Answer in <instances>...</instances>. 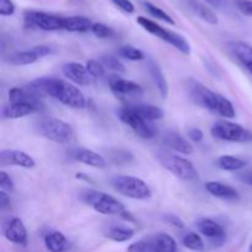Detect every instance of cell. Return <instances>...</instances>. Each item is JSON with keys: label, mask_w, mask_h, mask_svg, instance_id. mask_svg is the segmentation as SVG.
Returning <instances> with one entry per match:
<instances>
[{"label": "cell", "mask_w": 252, "mask_h": 252, "mask_svg": "<svg viewBox=\"0 0 252 252\" xmlns=\"http://www.w3.org/2000/svg\"><path fill=\"white\" fill-rule=\"evenodd\" d=\"M149 252H179L177 244L172 236L165 233H158L145 238Z\"/></svg>", "instance_id": "18"}, {"label": "cell", "mask_w": 252, "mask_h": 252, "mask_svg": "<svg viewBox=\"0 0 252 252\" xmlns=\"http://www.w3.org/2000/svg\"><path fill=\"white\" fill-rule=\"evenodd\" d=\"M103 234L106 238L116 243H126L134 236V230L123 225H108Z\"/></svg>", "instance_id": "28"}, {"label": "cell", "mask_w": 252, "mask_h": 252, "mask_svg": "<svg viewBox=\"0 0 252 252\" xmlns=\"http://www.w3.org/2000/svg\"><path fill=\"white\" fill-rule=\"evenodd\" d=\"M128 106L134 112H137L140 117L149 121V122H154V121L161 120L164 117V111L155 105H150V103H132V105Z\"/></svg>", "instance_id": "26"}, {"label": "cell", "mask_w": 252, "mask_h": 252, "mask_svg": "<svg viewBox=\"0 0 252 252\" xmlns=\"http://www.w3.org/2000/svg\"><path fill=\"white\" fill-rule=\"evenodd\" d=\"M112 160L115 162H129L133 160V155L129 152H126V150H115L112 154Z\"/></svg>", "instance_id": "38"}, {"label": "cell", "mask_w": 252, "mask_h": 252, "mask_svg": "<svg viewBox=\"0 0 252 252\" xmlns=\"http://www.w3.org/2000/svg\"><path fill=\"white\" fill-rule=\"evenodd\" d=\"M10 206V198L7 196V193L5 191H0V208L4 211V209L9 208Z\"/></svg>", "instance_id": "45"}, {"label": "cell", "mask_w": 252, "mask_h": 252, "mask_svg": "<svg viewBox=\"0 0 252 252\" xmlns=\"http://www.w3.org/2000/svg\"><path fill=\"white\" fill-rule=\"evenodd\" d=\"M117 113L120 120L123 123H126L139 137L144 138V139H153L157 135V128L153 125V122H149V121L140 117L129 106L120 108Z\"/></svg>", "instance_id": "9"}, {"label": "cell", "mask_w": 252, "mask_h": 252, "mask_svg": "<svg viewBox=\"0 0 252 252\" xmlns=\"http://www.w3.org/2000/svg\"><path fill=\"white\" fill-rule=\"evenodd\" d=\"M143 6H144V9L147 10L148 14H150L153 17H155V19L161 20V21L166 22V24L175 25V20L172 19V17L170 16L167 12H165L161 7L157 6V5L152 4V2H149V1L143 2Z\"/></svg>", "instance_id": "32"}, {"label": "cell", "mask_w": 252, "mask_h": 252, "mask_svg": "<svg viewBox=\"0 0 252 252\" xmlns=\"http://www.w3.org/2000/svg\"><path fill=\"white\" fill-rule=\"evenodd\" d=\"M189 11L209 25H218L219 20L216 12L201 0H185Z\"/></svg>", "instance_id": "20"}, {"label": "cell", "mask_w": 252, "mask_h": 252, "mask_svg": "<svg viewBox=\"0 0 252 252\" xmlns=\"http://www.w3.org/2000/svg\"><path fill=\"white\" fill-rule=\"evenodd\" d=\"M25 26L42 31H59L64 30V17L43 11H26L24 14Z\"/></svg>", "instance_id": "10"}, {"label": "cell", "mask_w": 252, "mask_h": 252, "mask_svg": "<svg viewBox=\"0 0 252 252\" xmlns=\"http://www.w3.org/2000/svg\"><path fill=\"white\" fill-rule=\"evenodd\" d=\"M0 189L1 191H11L14 189V182L5 171H0Z\"/></svg>", "instance_id": "39"}, {"label": "cell", "mask_w": 252, "mask_h": 252, "mask_svg": "<svg viewBox=\"0 0 252 252\" xmlns=\"http://www.w3.org/2000/svg\"><path fill=\"white\" fill-rule=\"evenodd\" d=\"M15 4L12 0H0V15L1 16H11L15 12Z\"/></svg>", "instance_id": "37"}, {"label": "cell", "mask_w": 252, "mask_h": 252, "mask_svg": "<svg viewBox=\"0 0 252 252\" xmlns=\"http://www.w3.org/2000/svg\"><path fill=\"white\" fill-rule=\"evenodd\" d=\"M206 189L217 198L224 201H236L239 199V192L234 187L218 181H209L206 184Z\"/></svg>", "instance_id": "22"}, {"label": "cell", "mask_w": 252, "mask_h": 252, "mask_svg": "<svg viewBox=\"0 0 252 252\" xmlns=\"http://www.w3.org/2000/svg\"><path fill=\"white\" fill-rule=\"evenodd\" d=\"M149 71L155 86H157V89L159 90L160 95H161L164 98H166L167 95H169V85H167V81L166 79H165L160 66L158 65L155 62L152 61L149 63Z\"/></svg>", "instance_id": "29"}, {"label": "cell", "mask_w": 252, "mask_h": 252, "mask_svg": "<svg viewBox=\"0 0 252 252\" xmlns=\"http://www.w3.org/2000/svg\"><path fill=\"white\" fill-rule=\"evenodd\" d=\"M0 165L1 166H20L24 169H33L36 161L31 155L21 150L5 149L0 153Z\"/></svg>", "instance_id": "13"}, {"label": "cell", "mask_w": 252, "mask_h": 252, "mask_svg": "<svg viewBox=\"0 0 252 252\" xmlns=\"http://www.w3.org/2000/svg\"><path fill=\"white\" fill-rule=\"evenodd\" d=\"M91 32L98 38H112L115 36V31H113L112 27L101 24V22H94Z\"/></svg>", "instance_id": "35"}, {"label": "cell", "mask_w": 252, "mask_h": 252, "mask_svg": "<svg viewBox=\"0 0 252 252\" xmlns=\"http://www.w3.org/2000/svg\"><path fill=\"white\" fill-rule=\"evenodd\" d=\"M137 22L145 30V31L152 33L153 36L158 37V38L162 39V41L166 42V43L171 44L172 47L179 49L181 53L184 54L191 53V46H189V41H187L182 34L177 33V32H174V31H170V30L160 26L159 24H157L155 21H153V20L148 19V17H144V16H138Z\"/></svg>", "instance_id": "6"}, {"label": "cell", "mask_w": 252, "mask_h": 252, "mask_svg": "<svg viewBox=\"0 0 252 252\" xmlns=\"http://www.w3.org/2000/svg\"><path fill=\"white\" fill-rule=\"evenodd\" d=\"M94 22L85 16L64 17V31L85 33L91 31Z\"/></svg>", "instance_id": "25"}, {"label": "cell", "mask_w": 252, "mask_h": 252, "mask_svg": "<svg viewBox=\"0 0 252 252\" xmlns=\"http://www.w3.org/2000/svg\"><path fill=\"white\" fill-rule=\"evenodd\" d=\"M164 220L166 221V223H169L170 225L175 226V228H180V229L185 228L184 221H182L177 216H174V214H166V216H164Z\"/></svg>", "instance_id": "44"}, {"label": "cell", "mask_w": 252, "mask_h": 252, "mask_svg": "<svg viewBox=\"0 0 252 252\" xmlns=\"http://www.w3.org/2000/svg\"><path fill=\"white\" fill-rule=\"evenodd\" d=\"M181 243L185 248L191 251L201 252L204 250V243L202 240L201 235H198L194 231H186L185 234H182Z\"/></svg>", "instance_id": "31"}, {"label": "cell", "mask_w": 252, "mask_h": 252, "mask_svg": "<svg viewBox=\"0 0 252 252\" xmlns=\"http://www.w3.org/2000/svg\"><path fill=\"white\" fill-rule=\"evenodd\" d=\"M197 230L203 236L213 241L217 246H220L225 240V231L219 223L211 218H198L196 220Z\"/></svg>", "instance_id": "14"}, {"label": "cell", "mask_w": 252, "mask_h": 252, "mask_svg": "<svg viewBox=\"0 0 252 252\" xmlns=\"http://www.w3.org/2000/svg\"><path fill=\"white\" fill-rule=\"evenodd\" d=\"M248 162L244 159L238 157H233V155H221L218 160H217V166L219 169L224 170V171H240V170L245 169Z\"/></svg>", "instance_id": "30"}, {"label": "cell", "mask_w": 252, "mask_h": 252, "mask_svg": "<svg viewBox=\"0 0 252 252\" xmlns=\"http://www.w3.org/2000/svg\"><path fill=\"white\" fill-rule=\"evenodd\" d=\"M238 9L243 12L245 16L252 17V0H239Z\"/></svg>", "instance_id": "42"}, {"label": "cell", "mask_w": 252, "mask_h": 252, "mask_svg": "<svg viewBox=\"0 0 252 252\" xmlns=\"http://www.w3.org/2000/svg\"><path fill=\"white\" fill-rule=\"evenodd\" d=\"M121 216V218L122 219H125V220H128V221H134V218H133L132 217V214L129 213V212H127V211H123L122 213L120 214Z\"/></svg>", "instance_id": "47"}, {"label": "cell", "mask_w": 252, "mask_h": 252, "mask_svg": "<svg viewBox=\"0 0 252 252\" xmlns=\"http://www.w3.org/2000/svg\"><path fill=\"white\" fill-rule=\"evenodd\" d=\"M236 179L241 181L243 184L252 186V170L251 169H243L236 172Z\"/></svg>", "instance_id": "40"}, {"label": "cell", "mask_w": 252, "mask_h": 252, "mask_svg": "<svg viewBox=\"0 0 252 252\" xmlns=\"http://www.w3.org/2000/svg\"><path fill=\"white\" fill-rule=\"evenodd\" d=\"M162 144L169 149L176 153H181L184 155H191L193 153V147L191 143L185 139L179 133L172 132V130L165 133L164 138H162Z\"/></svg>", "instance_id": "19"}, {"label": "cell", "mask_w": 252, "mask_h": 252, "mask_svg": "<svg viewBox=\"0 0 252 252\" xmlns=\"http://www.w3.org/2000/svg\"><path fill=\"white\" fill-rule=\"evenodd\" d=\"M2 235L10 243L25 246L27 244V230L20 218H11L2 225Z\"/></svg>", "instance_id": "15"}, {"label": "cell", "mask_w": 252, "mask_h": 252, "mask_svg": "<svg viewBox=\"0 0 252 252\" xmlns=\"http://www.w3.org/2000/svg\"><path fill=\"white\" fill-rule=\"evenodd\" d=\"M157 159L165 169L182 181H194L198 179L199 175L194 165L185 158L161 149L157 152Z\"/></svg>", "instance_id": "3"}, {"label": "cell", "mask_w": 252, "mask_h": 252, "mask_svg": "<svg viewBox=\"0 0 252 252\" xmlns=\"http://www.w3.org/2000/svg\"><path fill=\"white\" fill-rule=\"evenodd\" d=\"M64 76L68 78L71 83L76 84L80 86H88L93 83V76L89 73L86 65H83L80 63H66L62 68Z\"/></svg>", "instance_id": "16"}, {"label": "cell", "mask_w": 252, "mask_h": 252, "mask_svg": "<svg viewBox=\"0 0 252 252\" xmlns=\"http://www.w3.org/2000/svg\"><path fill=\"white\" fill-rule=\"evenodd\" d=\"M38 96L48 95L71 108H84L86 97L79 88L65 80L56 78H38L27 85Z\"/></svg>", "instance_id": "1"}, {"label": "cell", "mask_w": 252, "mask_h": 252, "mask_svg": "<svg viewBox=\"0 0 252 252\" xmlns=\"http://www.w3.org/2000/svg\"><path fill=\"white\" fill-rule=\"evenodd\" d=\"M44 245L51 252H65L69 248V243L65 235L61 231H51L44 236Z\"/></svg>", "instance_id": "27"}, {"label": "cell", "mask_w": 252, "mask_h": 252, "mask_svg": "<svg viewBox=\"0 0 252 252\" xmlns=\"http://www.w3.org/2000/svg\"><path fill=\"white\" fill-rule=\"evenodd\" d=\"M52 53V48L46 44H39V46L31 47L26 51H20L16 53L11 54L7 59L10 64L12 65H30V64L36 63L38 59L48 56Z\"/></svg>", "instance_id": "12"}, {"label": "cell", "mask_w": 252, "mask_h": 252, "mask_svg": "<svg viewBox=\"0 0 252 252\" xmlns=\"http://www.w3.org/2000/svg\"><path fill=\"white\" fill-rule=\"evenodd\" d=\"M189 93L192 101L201 107L207 108L216 115L225 118H234L236 116L235 108L230 100L216 91L211 90L198 81H191Z\"/></svg>", "instance_id": "2"}, {"label": "cell", "mask_w": 252, "mask_h": 252, "mask_svg": "<svg viewBox=\"0 0 252 252\" xmlns=\"http://www.w3.org/2000/svg\"><path fill=\"white\" fill-rule=\"evenodd\" d=\"M9 103H27L37 110L41 111L43 107V103L41 101V96L37 95L29 88H12L9 90Z\"/></svg>", "instance_id": "17"}, {"label": "cell", "mask_w": 252, "mask_h": 252, "mask_svg": "<svg viewBox=\"0 0 252 252\" xmlns=\"http://www.w3.org/2000/svg\"><path fill=\"white\" fill-rule=\"evenodd\" d=\"M71 158L76 161L81 162V164L89 165L91 167H95V169H103L106 167V160L103 159V157H101L97 153L93 152V150L84 149H75L71 154Z\"/></svg>", "instance_id": "21"}, {"label": "cell", "mask_w": 252, "mask_h": 252, "mask_svg": "<svg viewBox=\"0 0 252 252\" xmlns=\"http://www.w3.org/2000/svg\"><path fill=\"white\" fill-rule=\"evenodd\" d=\"M113 4L117 7H120L122 11L127 12V14H133L134 12V5L129 0H112Z\"/></svg>", "instance_id": "41"}, {"label": "cell", "mask_w": 252, "mask_h": 252, "mask_svg": "<svg viewBox=\"0 0 252 252\" xmlns=\"http://www.w3.org/2000/svg\"><path fill=\"white\" fill-rule=\"evenodd\" d=\"M212 135L224 142L252 143V132L229 121H217L211 129Z\"/></svg>", "instance_id": "8"}, {"label": "cell", "mask_w": 252, "mask_h": 252, "mask_svg": "<svg viewBox=\"0 0 252 252\" xmlns=\"http://www.w3.org/2000/svg\"><path fill=\"white\" fill-rule=\"evenodd\" d=\"M250 252H252V245L250 246Z\"/></svg>", "instance_id": "48"}, {"label": "cell", "mask_w": 252, "mask_h": 252, "mask_svg": "<svg viewBox=\"0 0 252 252\" xmlns=\"http://www.w3.org/2000/svg\"><path fill=\"white\" fill-rule=\"evenodd\" d=\"M100 62L103 64L105 68L111 69V70L113 71H117V73H125L126 71L125 64H123L120 59L116 58V57L113 56H107V54H105V56L101 57Z\"/></svg>", "instance_id": "34"}, {"label": "cell", "mask_w": 252, "mask_h": 252, "mask_svg": "<svg viewBox=\"0 0 252 252\" xmlns=\"http://www.w3.org/2000/svg\"><path fill=\"white\" fill-rule=\"evenodd\" d=\"M204 1L214 7H221L223 5H225L228 2V0H204Z\"/></svg>", "instance_id": "46"}, {"label": "cell", "mask_w": 252, "mask_h": 252, "mask_svg": "<svg viewBox=\"0 0 252 252\" xmlns=\"http://www.w3.org/2000/svg\"><path fill=\"white\" fill-rule=\"evenodd\" d=\"M111 91L118 97L139 98L144 95V89L132 80L122 79L120 76H111L108 80Z\"/></svg>", "instance_id": "11"}, {"label": "cell", "mask_w": 252, "mask_h": 252, "mask_svg": "<svg viewBox=\"0 0 252 252\" xmlns=\"http://www.w3.org/2000/svg\"><path fill=\"white\" fill-rule=\"evenodd\" d=\"M229 48L236 59L252 74V46L243 41H234L229 43Z\"/></svg>", "instance_id": "23"}, {"label": "cell", "mask_w": 252, "mask_h": 252, "mask_svg": "<svg viewBox=\"0 0 252 252\" xmlns=\"http://www.w3.org/2000/svg\"><path fill=\"white\" fill-rule=\"evenodd\" d=\"M113 189L122 196L138 201H145L152 197V189L147 182L134 176L128 175H118L111 180Z\"/></svg>", "instance_id": "7"}, {"label": "cell", "mask_w": 252, "mask_h": 252, "mask_svg": "<svg viewBox=\"0 0 252 252\" xmlns=\"http://www.w3.org/2000/svg\"><path fill=\"white\" fill-rule=\"evenodd\" d=\"M187 135H189V139L194 143H201L204 138L203 132H202L199 128H189V129L187 130Z\"/></svg>", "instance_id": "43"}, {"label": "cell", "mask_w": 252, "mask_h": 252, "mask_svg": "<svg viewBox=\"0 0 252 252\" xmlns=\"http://www.w3.org/2000/svg\"><path fill=\"white\" fill-rule=\"evenodd\" d=\"M36 112H38V110L27 103H9L2 108L1 113L2 117L6 120H17Z\"/></svg>", "instance_id": "24"}, {"label": "cell", "mask_w": 252, "mask_h": 252, "mask_svg": "<svg viewBox=\"0 0 252 252\" xmlns=\"http://www.w3.org/2000/svg\"><path fill=\"white\" fill-rule=\"evenodd\" d=\"M36 129L39 135L58 144L69 143L74 137V130L71 126L56 117L42 118L37 123Z\"/></svg>", "instance_id": "5"}, {"label": "cell", "mask_w": 252, "mask_h": 252, "mask_svg": "<svg viewBox=\"0 0 252 252\" xmlns=\"http://www.w3.org/2000/svg\"><path fill=\"white\" fill-rule=\"evenodd\" d=\"M86 68H88L89 73L91 74L93 78H102L105 75V66L101 62L95 61V59H90L86 63Z\"/></svg>", "instance_id": "36"}, {"label": "cell", "mask_w": 252, "mask_h": 252, "mask_svg": "<svg viewBox=\"0 0 252 252\" xmlns=\"http://www.w3.org/2000/svg\"><path fill=\"white\" fill-rule=\"evenodd\" d=\"M118 56L121 58H125L127 61H132V62H138V61H143L145 58L144 53H143L140 49L135 48L133 46H122L118 48L117 51Z\"/></svg>", "instance_id": "33"}, {"label": "cell", "mask_w": 252, "mask_h": 252, "mask_svg": "<svg viewBox=\"0 0 252 252\" xmlns=\"http://www.w3.org/2000/svg\"><path fill=\"white\" fill-rule=\"evenodd\" d=\"M80 198L84 203L95 209L97 213L105 216H115V214L120 216L123 211H126L125 206L118 199L96 189H84L80 194Z\"/></svg>", "instance_id": "4"}]
</instances>
